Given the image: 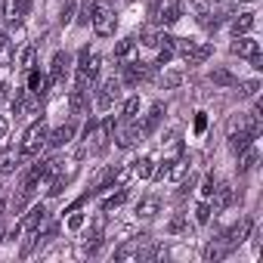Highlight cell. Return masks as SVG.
Returning a JSON list of instances; mask_svg holds the SVG:
<instances>
[{
  "mask_svg": "<svg viewBox=\"0 0 263 263\" xmlns=\"http://www.w3.org/2000/svg\"><path fill=\"white\" fill-rule=\"evenodd\" d=\"M211 84H217V87H235V84H238V78H235V74H229L226 68H214V71H211Z\"/></svg>",
  "mask_w": 263,
  "mask_h": 263,
  "instance_id": "obj_26",
  "label": "cell"
},
{
  "mask_svg": "<svg viewBox=\"0 0 263 263\" xmlns=\"http://www.w3.org/2000/svg\"><path fill=\"white\" fill-rule=\"evenodd\" d=\"M229 251H232V248H229V245H226V241L220 238V241H211V245L204 248V257H208L211 263H217V260H223V257H226Z\"/></svg>",
  "mask_w": 263,
  "mask_h": 263,
  "instance_id": "obj_24",
  "label": "cell"
},
{
  "mask_svg": "<svg viewBox=\"0 0 263 263\" xmlns=\"http://www.w3.org/2000/svg\"><path fill=\"white\" fill-rule=\"evenodd\" d=\"M19 68H34V47H25L22 50V56H19Z\"/></svg>",
  "mask_w": 263,
  "mask_h": 263,
  "instance_id": "obj_35",
  "label": "cell"
},
{
  "mask_svg": "<svg viewBox=\"0 0 263 263\" xmlns=\"http://www.w3.org/2000/svg\"><path fill=\"white\" fill-rule=\"evenodd\" d=\"M74 121H68V124H62V127H56L53 134H47V146H53V149H62V146H68L71 140H74Z\"/></svg>",
  "mask_w": 263,
  "mask_h": 263,
  "instance_id": "obj_9",
  "label": "cell"
},
{
  "mask_svg": "<svg viewBox=\"0 0 263 263\" xmlns=\"http://www.w3.org/2000/svg\"><path fill=\"white\" fill-rule=\"evenodd\" d=\"M16 4H19V13H22V16H28V10H31L34 0H16Z\"/></svg>",
  "mask_w": 263,
  "mask_h": 263,
  "instance_id": "obj_45",
  "label": "cell"
},
{
  "mask_svg": "<svg viewBox=\"0 0 263 263\" xmlns=\"http://www.w3.org/2000/svg\"><path fill=\"white\" fill-rule=\"evenodd\" d=\"M19 161H22V155H19L16 146L0 149V177H4V174H13V171L19 167Z\"/></svg>",
  "mask_w": 263,
  "mask_h": 263,
  "instance_id": "obj_15",
  "label": "cell"
},
{
  "mask_svg": "<svg viewBox=\"0 0 263 263\" xmlns=\"http://www.w3.org/2000/svg\"><path fill=\"white\" fill-rule=\"evenodd\" d=\"M158 211H161V201H158L155 195H149V198H143V201L137 204V217H143V220H152Z\"/></svg>",
  "mask_w": 263,
  "mask_h": 263,
  "instance_id": "obj_19",
  "label": "cell"
},
{
  "mask_svg": "<svg viewBox=\"0 0 263 263\" xmlns=\"http://www.w3.org/2000/svg\"><path fill=\"white\" fill-rule=\"evenodd\" d=\"M90 25H93V31H96L99 37H108V34H115L118 16H115V10H111V4H108V0H96V4H93V19H90Z\"/></svg>",
  "mask_w": 263,
  "mask_h": 263,
  "instance_id": "obj_1",
  "label": "cell"
},
{
  "mask_svg": "<svg viewBox=\"0 0 263 263\" xmlns=\"http://www.w3.org/2000/svg\"><path fill=\"white\" fill-rule=\"evenodd\" d=\"M65 65H68V56H65V53H56V56H53V68H50V84H59V81H62Z\"/></svg>",
  "mask_w": 263,
  "mask_h": 263,
  "instance_id": "obj_25",
  "label": "cell"
},
{
  "mask_svg": "<svg viewBox=\"0 0 263 263\" xmlns=\"http://www.w3.org/2000/svg\"><path fill=\"white\" fill-rule=\"evenodd\" d=\"M251 226H254V220L251 217H245V220H238L232 229H226V235H223V241L229 245V248H238L245 238H248V232H251Z\"/></svg>",
  "mask_w": 263,
  "mask_h": 263,
  "instance_id": "obj_12",
  "label": "cell"
},
{
  "mask_svg": "<svg viewBox=\"0 0 263 263\" xmlns=\"http://www.w3.org/2000/svg\"><path fill=\"white\" fill-rule=\"evenodd\" d=\"M186 171H189V158H177L167 164V180H183Z\"/></svg>",
  "mask_w": 263,
  "mask_h": 263,
  "instance_id": "obj_27",
  "label": "cell"
},
{
  "mask_svg": "<svg viewBox=\"0 0 263 263\" xmlns=\"http://www.w3.org/2000/svg\"><path fill=\"white\" fill-rule=\"evenodd\" d=\"M16 59V53H13V41L7 37V34H0V65H10Z\"/></svg>",
  "mask_w": 263,
  "mask_h": 263,
  "instance_id": "obj_30",
  "label": "cell"
},
{
  "mask_svg": "<svg viewBox=\"0 0 263 263\" xmlns=\"http://www.w3.org/2000/svg\"><path fill=\"white\" fill-rule=\"evenodd\" d=\"M189 7L195 10L198 22H201L204 28H217V25H220V19H211V0H189Z\"/></svg>",
  "mask_w": 263,
  "mask_h": 263,
  "instance_id": "obj_17",
  "label": "cell"
},
{
  "mask_svg": "<svg viewBox=\"0 0 263 263\" xmlns=\"http://www.w3.org/2000/svg\"><path fill=\"white\" fill-rule=\"evenodd\" d=\"M214 186H217V180H214V174H211V177L204 180V189H201V192H204V195H211V192H214Z\"/></svg>",
  "mask_w": 263,
  "mask_h": 263,
  "instance_id": "obj_43",
  "label": "cell"
},
{
  "mask_svg": "<svg viewBox=\"0 0 263 263\" xmlns=\"http://www.w3.org/2000/svg\"><path fill=\"white\" fill-rule=\"evenodd\" d=\"M149 78H152V65H146V62H127L124 65V84H140Z\"/></svg>",
  "mask_w": 263,
  "mask_h": 263,
  "instance_id": "obj_13",
  "label": "cell"
},
{
  "mask_svg": "<svg viewBox=\"0 0 263 263\" xmlns=\"http://www.w3.org/2000/svg\"><path fill=\"white\" fill-rule=\"evenodd\" d=\"M137 140H143V130L140 127H134V130H127V134H121L118 137V149H130Z\"/></svg>",
  "mask_w": 263,
  "mask_h": 263,
  "instance_id": "obj_31",
  "label": "cell"
},
{
  "mask_svg": "<svg viewBox=\"0 0 263 263\" xmlns=\"http://www.w3.org/2000/svg\"><path fill=\"white\" fill-rule=\"evenodd\" d=\"M155 251H149V235H137V238H130L124 245L115 248V260L127 263V260H143V257H152Z\"/></svg>",
  "mask_w": 263,
  "mask_h": 263,
  "instance_id": "obj_5",
  "label": "cell"
},
{
  "mask_svg": "<svg viewBox=\"0 0 263 263\" xmlns=\"http://www.w3.org/2000/svg\"><path fill=\"white\" fill-rule=\"evenodd\" d=\"M111 134H115V118H111V115L102 118V121H96V124H90V127H87V149H90V152H102V149L108 146Z\"/></svg>",
  "mask_w": 263,
  "mask_h": 263,
  "instance_id": "obj_2",
  "label": "cell"
},
{
  "mask_svg": "<svg viewBox=\"0 0 263 263\" xmlns=\"http://www.w3.org/2000/svg\"><path fill=\"white\" fill-rule=\"evenodd\" d=\"M44 143H47V124H44V121H34V124L25 130V137H22L19 155H22V158H34Z\"/></svg>",
  "mask_w": 263,
  "mask_h": 263,
  "instance_id": "obj_4",
  "label": "cell"
},
{
  "mask_svg": "<svg viewBox=\"0 0 263 263\" xmlns=\"http://www.w3.org/2000/svg\"><path fill=\"white\" fill-rule=\"evenodd\" d=\"M254 134L251 130H245V127H229V149L235 152V155H241L248 146H254Z\"/></svg>",
  "mask_w": 263,
  "mask_h": 263,
  "instance_id": "obj_8",
  "label": "cell"
},
{
  "mask_svg": "<svg viewBox=\"0 0 263 263\" xmlns=\"http://www.w3.org/2000/svg\"><path fill=\"white\" fill-rule=\"evenodd\" d=\"M152 171H155V161L152 158H140V161L130 164V177H137V180H149Z\"/></svg>",
  "mask_w": 263,
  "mask_h": 263,
  "instance_id": "obj_20",
  "label": "cell"
},
{
  "mask_svg": "<svg viewBox=\"0 0 263 263\" xmlns=\"http://www.w3.org/2000/svg\"><path fill=\"white\" fill-rule=\"evenodd\" d=\"M115 59H118L121 65H127V62H137V41H134V37L118 41V44H115Z\"/></svg>",
  "mask_w": 263,
  "mask_h": 263,
  "instance_id": "obj_16",
  "label": "cell"
},
{
  "mask_svg": "<svg viewBox=\"0 0 263 263\" xmlns=\"http://www.w3.org/2000/svg\"><path fill=\"white\" fill-rule=\"evenodd\" d=\"M137 111H140V96H130V99L124 102L121 118H124V121H134V118H137Z\"/></svg>",
  "mask_w": 263,
  "mask_h": 263,
  "instance_id": "obj_33",
  "label": "cell"
},
{
  "mask_svg": "<svg viewBox=\"0 0 263 263\" xmlns=\"http://www.w3.org/2000/svg\"><path fill=\"white\" fill-rule=\"evenodd\" d=\"M195 220H198L201 226H204V223L211 220V204H208V201H201V204L195 208Z\"/></svg>",
  "mask_w": 263,
  "mask_h": 263,
  "instance_id": "obj_39",
  "label": "cell"
},
{
  "mask_svg": "<svg viewBox=\"0 0 263 263\" xmlns=\"http://www.w3.org/2000/svg\"><path fill=\"white\" fill-rule=\"evenodd\" d=\"M4 90H7V87H4V81H0V96H4Z\"/></svg>",
  "mask_w": 263,
  "mask_h": 263,
  "instance_id": "obj_47",
  "label": "cell"
},
{
  "mask_svg": "<svg viewBox=\"0 0 263 263\" xmlns=\"http://www.w3.org/2000/svg\"><path fill=\"white\" fill-rule=\"evenodd\" d=\"M81 226H84V217H81V214H74V217L68 220V229H81Z\"/></svg>",
  "mask_w": 263,
  "mask_h": 263,
  "instance_id": "obj_44",
  "label": "cell"
},
{
  "mask_svg": "<svg viewBox=\"0 0 263 263\" xmlns=\"http://www.w3.org/2000/svg\"><path fill=\"white\" fill-rule=\"evenodd\" d=\"M44 220H47V208H44V204L31 208V211H28V217H25V220H22V223H19L16 229H13V235H10V238H19L22 232H34V229H37V226H41Z\"/></svg>",
  "mask_w": 263,
  "mask_h": 263,
  "instance_id": "obj_6",
  "label": "cell"
},
{
  "mask_svg": "<svg viewBox=\"0 0 263 263\" xmlns=\"http://www.w3.org/2000/svg\"><path fill=\"white\" fill-rule=\"evenodd\" d=\"M257 158H260V155H257V149H251V146H248V149L241 152V161H238V174H248V171H254Z\"/></svg>",
  "mask_w": 263,
  "mask_h": 263,
  "instance_id": "obj_29",
  "label": "cell"
},
{
  "mask_svg": "<svg viewBox=\"0 0 263 263\" xmlns=\"http://www.w3.org/2000/svg\"><path fill=\"white\" fill-rule=\"evenodd\" d=\"M68 108H71V115H84L87 111V90L74 87L71 96H68Z\"/></svg>",
  "mask_w": 263,
  "mask_h": 263,
  "instance_id": "obj_22",
  "label": "cell"
},
{
  "mask_svg": "<svg viewBox=\"0 0 263 263\" xmlns=\"http://www.w3.org/2000/svg\"><path fill=\"white\" fill-rule=\"evenodd\" d=\"M161 115H164V105H161V102H158V105H152V111H149V115H146V121L140 124V130H143V137H149V134H152V130L158 127V121H161Z\"/></svg>",
  "mask_w": 263,
  "mask_h": 263,
  "instance_id": "obj_21",
  "label": "cell"
},
{
  "mask_svg": "<svg viewBox=\"0 0 263 263\" xmlns=\"http://www.w3.org/2000/svg\"><path fill=\"white\" fill-rule=\"evenodd\" d=\"M204 127H208V115L198 111V115H195V134H204Z\"/></svg>",
  "mask_w": 263,
  "mask_h": 263,
  "instance_id": "obj_41",
  "label": "cell"
},
{
  "mask_svg": "<svg viewBox=\"0 0 263 263\" xmlns=\"http://www.w3.org/2000/svg\"><path fill=\"white\" fill-rule=\"evenodd\" d=\"M99 68H102V59H99L96 53L84 50V53H81V59H78V74H81V78H87V81L93 84V78L99 74Z\"/></svg>",
  "mask_w": 263,
  "mask_h": 263,
  "instance_id": "obj_7",
  "label": "cell"
},
{
  "mask_svg": "<svg viewBox=\"0 0 263 263\" xmlns=\"http://www.w3.org/2000/svg\"><path fill=\"white\" fill-rule=\"evenodd\" d=\"M124 198H127V189H118L115 195H108V198L102 201V211H105V214H111L115 208H121V204H124Z\"/></svg>",
  "mask_w": 263,
  "mask_h": 263,
  "instance_id": "obj_32",
  "label": "cell"
},
{
  "mask_svg": "<svg viewBox=\"0 0 263 263\" xmlns=\"http://www.w3.org/2000/svg\"><path fill=\"white\" fill-rule=\"evenodd\" d=\"M251 28H254V13H238L235 22H232V34L241 37V34H248Z\"/></svg>",
  "mask_w": 263,
  "mask_h": 263,
  "instance_id": "obj_23",
  "label": "cell"
},
{
  "mask_svg": "<svg viewBox=\"0 0 263 263\" xmlns=\"http://www.w3.org/2000/svg\"><path fill=\"white\" fill-rule=\"evenodd\" d=\"M71 19H74V0H65V7H62V13H59V22L68 25Z\"/></svg>",
  "mask_w": 263,
  "mask_h": 263,
  "instance_id": "obj_37",
  "label": "cell"
},
{
  "mask_svg": "<svg viewBox=\"0 0 263 263\" xmlns=\"http://www.w3.org/2000/svg\"><path fill=\"white\" fill-rule=\"evenodd\" d=\"M235 87H238V96H245V99L248 96H257V90H260L257 81H245V84H235Z\"/></svg>",
  "mask_w": 263,
  "mask_h": 263,
  "instance_id": "obj_36",
  "label": "cell"
},
{
  "mask_svg": "<svg viewBox=\"0 0 263 263\" xmlns=\"http://www.w3.org/2000/svg\"><path fill=\"white\" fill-rule=\"evenodd\" d=\"M149 16L155 25H174L183 16V0H155L149 7Z\"/></svg>",
  "mask_w": 263,
  "mask_h": 263,
  "instance_id": "obj_3",
  "label": "cell"
},
{
  "mask_svg": "<svg viewBox=\"0 0 263 263\" xmlns=\"http://www.w3.org/2000/svg\"><path fill=\"white\" fill-rule=\"evenodd\" d=\"M93 4H96V0H84V7H81V16L74 19L78 25H90V19H93Z\"/></svg>",
  "mask_w": 263,
  "mask_h": 263,
  "instance_id": "obj_34",
  "label": "cell"
},
{
  "mask_svg": "<svg viewBox=\"0 0 263 263\" xmlns=\"http://www.w3.org/2000/svg\"><path fill=\"white\" fill-rule=\"evenodd\" d=\"M115 99H121V81H118V78H108V81L102 84V93H99L96 105L105 111V108H111V105H115Z\"/></svg>",
  "mask_w": 263,
  "mask_h": 263,
  "instance_id": "obj_10",
  "label": "cell"
},
{
  "mask_svg": "<svg viewBox=\"0 0 263 263\" xmlns=\"http://www.w3.org/2000/svg\"><path fill=\"white\" fill-rule=\"evenodd\" d=\"M183 226H186V220H183V217H177V220H171V232H180Z\"/></svg>",
  "mask_w": 263,
  "mask_h": 263,
  "instance_id": "obj_46",
  "label": "cell"
},
{
  "mask_svg": "<svg viewBox=\"0 0 263 263\" xmlns=\"http://www.w3.org/2000/svg\"><path fill=\"white\" fill-rule=\"evenodd\" d=\"M28 93H34L37 99L47 96L50 93V78L44 71H37V68H28Z\"/></svg>",
  "mask_w": 263,
  "mask_h": 263,
  "instance_id": "obj_14",
  "label": "cell"
},
{
  "mask_svg": "<svg viewBox=\"0 0 263 263\" xmlns=\"http://www.w3.org/2000/svg\"><path fill=\"white\" fill-rule=\"evenodd\" d=\"M211 195H214V204H211V214H220V211H226V208L232 204V198H235V192H232V186H229V183H217Z\"/></svg>",
  "mask_w": 263,
  "mask_h": 263,
  "instance_id": "obj_11",
  "label": "cell"
},
{
  "mask_svg": "<svg viewBox=\"0 0 263 263\" xmlns=\"http://www.w3.org/2000/svg\"><path fill=\"white\" fill-rule=\"evenodd\" d=\"M7 130H10V118H7V115H0V140L7 137Z\"/></svg>",
  "mask_w": 263,
  "mask_h": 263,
  "instance_id": "obj_42",
  "label": "cell"
},
{
  "mask_svg": "<svg viewBox=\"0 0 263 263\" xmlns=\"http://www.w3.org/2000/svg\"><path fill=\"white\" fill-rule=\"evenodd\" d=\"M208 56H211V44H195L192 53L186 56V62H189V65H198V62H204Z\"/></svg>",
  "mask_w": 263,
  "mask_h": 263,
  "instance_id": "obj_28",
  "label": "cell"
},
{
  "mask_svg": "<svg viewBox=\"0 0 263 263\" xmlns=\"http://www.w3.org/2000/svg\"><path fill=\"white\" fill-rule=\"evenodd\" d=\"M140 37H143V44H146V47H158V44H161V34H158V31H152V28H146Z\"/></svg>",
  "mask_w": 263,
  "mask_h": 263,
  "instance_id": "obj_38",
  "label": "cell"
},
{
  "mask_svg": "<svg viewBox=\"0 0 263 263\" xmlns=\"http://www.w3.org/2000/svg\"><path fill=\"white\" fill-rule=\"evenodd\" d=\"M232 53H235V56H241V59H251V56H257V53H260V44L241 34V37H235V41H232Z\"/></svg>",
  "mask_w": 263,
  "mask_h": 263,
  "instance_id": "obj_18",
  "label": "cell"
},
{
  "mask_svg": "<svg viewBox=\"0 0 263 263\" xmlns=\"http://www.w3.org/2000/svg\"><path fill=\"white\" fill-rule=\"evenodd\" d=\"M180 84H183V74H177V71L161 78V87H180Z\"/></svg>",
  "mask_w": 263,
  "mask_h": 263,
  "instance_id": "obj_40",
  "label": "cell"
}]
</instances>
